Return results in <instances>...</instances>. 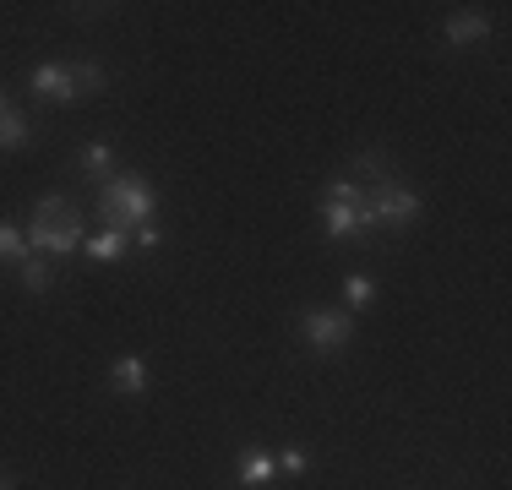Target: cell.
<instances>
[{"mask_svg":"<svg viewBox=\"0 0 512 490\" xmlns=\"http://www.w3.org/2000/svg\"><path fill=\"white\" fill-rule=\"evenodd\" d=\"M153 207H158V196L142 175H109L99 186V224L126 235V240L153 224Z\"/></svg>","mask_w":512,"mask_h":490,"instance_id":"6da1fadb","label":"cell"},{"mask_svg":"<svg viewBox=\"0 0 512 490\" xmlns=\"http://www.w3.org/2000/svg\"><path fill=\"white\" fill-rule=\"evenodd\" d=\"M82 240H88V224H82L77 202L44 196V202L33 207V229H28L33 256H71V251H82Z\"/></svg>","mask_w":512,"mask_h":490,"instance_id":"7a4b0ae2","label":"cell"},{"mask_svg":"<svg viewBox=\"0 0 512 490\" xmlns=\"http://www.w3.org/2000/svg\"><path fill=\"white\" fill-rule=\"evenodd\" d=\"M322 224H327V235H333V240H360L365 229H371V218H365V191L349 175H338L333 186H327Z\"/></svg>","mask_w":512,"mask_h":490,"instance_id":"3957f363","label":"cell"},{"mask_svg":"<svg viewBox=\"0 0 512 490\" xmlns=\"http://www.w3.org/2000/svg\"><path fill=\"white\" fill-rule=\"evenodd\" d=\"M104 71L99 66H39L33 71V93L50 98V104H77L82 93H99Z\"/></svg>","mask_w":512,"mask_h":490,"instance_id":"277c9868","label":"cell"},{"mask_svg":"<svg viewBox=\"0 0 512 490\" xmlns=\"http://www.w3.org/2000/svg\"><path fill=\"white\" fill-rule=\"evenodd\" d=\"M365 218L371 224H393V229H409L414 218H420V196H414L404 180H382V186L365 191Z\"/></svg>","mask_w":512,"mask_h":490,"instance_id":"5b68a950","label":"cell"},{"mask_svg":"<svg viewBox=\"0 0 512 490\" xmlns=\"http://www.w3.org/2000/svg\"><path fill=\"white\" fill-rule=\"evenodd\" d=\"M300 333H306V343L316 354H333V349H344V343L355 338V316L349 311H322V305H316V311L300 316Z\"/></svg>","mask_w":512,"mask_h":490,"instance_id":"8992f818","label":"cell"},{"mask_svg":"<svg viewBox=\"0 0 512 490\" xmlns=\"http://www.w3.org/2000/svg\"><path fill=\"white\" fill-rule=\"evenodd\" d=\"M491 33V17L485 11H453L447 17V44H474V39H485Z\"/></svg>","mask_w":512,"mask_h":490,"instance_id":"52a82bcc","label":"cell"},{"mask_svg":"<svg viewBox=\"0 0 512 490\" xmlns=\"http://www.w3.org/2000/svg\"><path fill=\"white\" fill-rule=\"evenodd\" d=\"M109 382H115V392L137 398V392L148 387V365H142L137 354H120V360H115V371H109Z\"/></svg>","mask_w":512,"mask_h":490,"instance_id":"ba28073f","label":"cell"},{"mask_svg":"<svg viewBox=\"0 0 512 490\" xmlns=\"http://www.w3.org/2000/svg\"><path fill=\"white\" fill-rule=\"evenodd\" d=\"M273 474H278V463L267 458V452H246V458H240V485H246V490L273 485Z\"/></svg>","mask_w":512,"mask_h":490,"instance_id":"9c48e42d","label":"cell"},{"mask_svg":"<svg viewBox=\"0 0 512 490\" xmlns=\"http://www.w3.org/2000/svg\"><path fill=\"white\" fill-rule=\"evenodd\" d=\"M17 278H22V289L50 294V284H55V267L44 262V256H28V262H17Z\"/></svg>","mask_w":512,"mask_h":490,"instance_id":"30bf717a","label":"cell"},{"mask_svg":"<svg viewBox=\"0 0 512 490\" xmlns=\"http://www.w3.org/2000/svg\"><path fill=\"white\" fill-rule=\"evenodd\" d=\"M126 235H115V229H99V235H88V240H82V251H88L93 256V262H115V256L120 251H126Z\"/></svg>","mask_w":512,"mask_h":490,"instance_id":"8fae6325","label":"cell"},{"mask_svg":"<svg viewBox=\"0 0 512 490\" xmlns=\"http://www.w3.org/2000/svg\"><path fill=\"white\" fill-rule=\"evenodd\" d=\"M109 164H115V147H109V142H88V147H82V175L109 180Z\"/></svg>","mask_w":512,"mask_h":490,"instance_id":"7c38bea8","label":"cell"},{"mask_svg":"<svg viewBox=\"0 0 512 490\" xmlns=\"http://www.w3.org/2000/svg\"><path fill=\"white\" fill-rule=\"evenodd\" d=\"M22 142H28V120H22L17 109H6V115H0V153H17Z\"/></svg>","mask_w":512,"mask_h":490,"instance_id":"4fadbf2b","label":"cell"},{"mask_svg":"<svg viewBox=\"0 0 512 490\" xmlns=\"http://www.w3.org/2000/svg\"><path fill=\"white\" fill-rule=\"evenodd\" d=\"M28 235L17 224H0V262H28Z\"/></svg>","mask_w":512,"mask_h":490,"instance_id":"5bb4252c","label":"cell"},{"mask_svg":"<svg viewBox=\"0 0 512 490\" xmlns=\"http://www.w3.org/2000/svg\"><path fill=\"white\" fill-rule=\"evenodd\" d=\"M371 278H360V273H349V284H344V300H349V316L355 311H365V305H371Z\"/></svg>","mask_w":512,"mask_h":490,"instance_id":"9a60e30c","label":"cell"},{"mask_svg":"<svg viewBox=\"0 0 512 490\" xmlns=\"http://www.w3.org/2000/svg\"><path fill=\"white\" fill-rule=\"evenodd\" d=\"M278 474H306L311 469V452H300V447H289V452H278Z\"/></svg>","mask_w":512,"mask_h":490,"instance_id":"2e32d148","label":"cell"},{"mask_svg":"<svg viewBox=\"0 0 512 490\" xmlns=\"http://www.w3.org/2000/svg\"><path fill=\"white\" fill-rule=\"evenodd\" d=\"M6 109H11V104H6V93H0V115H6Z\"/></svg>","mask_w":512,"mask_h":490,"instance_id":"e0dca14e","label":"cell"},{"mask_svg":"<svg viewBox=\"0 0 512 490\" xmlns=\"http://www.w3.org/2000/svg\"><path fill=\"white\" fill-rule=\"evenodd\" d=\"M0 490H11V485H6V480H0Z\"/></svg>","mask_w":512,"mask_h":490,"instance_id":"ac0fdd59","label":"cell"}]
</instances>
